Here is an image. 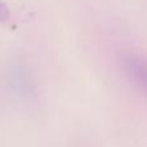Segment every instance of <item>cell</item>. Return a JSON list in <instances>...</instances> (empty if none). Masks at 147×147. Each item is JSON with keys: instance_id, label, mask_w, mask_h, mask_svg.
I'll use <instances>...</instances> for the list:
<instances>
[{"instance_id": "obj_3", "label": "cell", "mask_w": 147, "mask_h": 147, "mask_svg": "<svg viewBox=\"0 0 147 147\" xmlns=\"http://www.w3.org/2000/svg\"><path fill=\"white\" fill-rule=\"evenodd\" d=\"M9 17V12H8V8L5 7L4 3L0 1V21H5Z\"/></svg>"}, {"instance_id": "obj_1", "label": "cell", "mask_w": 147, "mask_h": 147, "mask_svg": "<svg viewBox=\"0 0 147 147\" xmlns=\"http://www.w3.org/2000/svg\"><path fill=\"white\" fill-rule=\"evenodd\" d=\"M119 63L125 76L147 96V57L138 52H123Z\"/></svg>"}, {"instance_id": "obj_2", "label": "cell", "mask_w": 147, "mask_h": 147, "mask_svg": "<svg viewBox=\"0 0 147 147\" xmlns=\"http://www.w3.org/2000/svg\"><path fill=\"white\" fill-rule=\"evenodd\" d=\"M8 84L17 96H28L32 89V80L27 70L21 65L12 66L8 71Z\"/></svg>"}]
</instances>
